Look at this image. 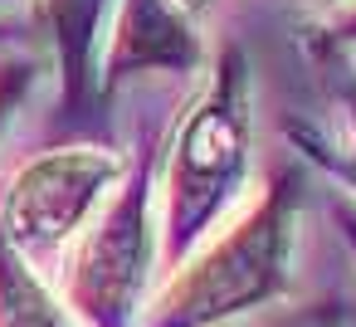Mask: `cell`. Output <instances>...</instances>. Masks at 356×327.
<instances>
[{"label":"cell","instance_id":"obj_2","mask_svg":"<svg viewBox=\"0 0 356 327\" xmlns=\"http://www.w3.org/2000/svg\"><path fill=\"white\" fill-rule=\"evenodd\" d=\"M288 244H293V196L288 186L264 191L259 205L225 230L215 244H205L191 264H181L161 298L142 308V327H215L234 312H249L268 303L283 288L288 273Z\"/></svg>","mask_w":356,"mask_h":327},{"label":"cell","instance_id":"obj_1","mask_svg":"<svg viewBox=\"0 0 356 327\" xmlns=\"http://www.w3.org/2000/svg\"><path fill=\"white\" fill-rule=\"evenodd\" d=\"M244 161H249V79H244V59L225 54L220 69L195 93V103L186 108L166 152L161 249L171 264H181L225 215L229 196L244 181Z\"/></svg>","mask_w":356,"mask_h":327},{"label":"cell","instance_id":"obj_10","mask_svg":"<svg viewBox=\"0 0 356 327\" xmlns=\"http://www.w3.org/2000/svg\"><path fill=\"white\" fill-rule=\"evenodd\" d=\"M346 108H351V147H356V93L346 98Z\"/></svg>","mask_w":356,"mask_h":327},{"label":"cell","instance_id":"obj_12","mask_svg":"<svg viewBox=\"0 0 356 327\" xmlns=\"http://www.w3.org/2000/svg\"><path fill=\"white\" fill-rule=\"evenodd\" d=\"M346 35H356V15H351V20H346Z\"/></svg>","mask_w":356,"mask_h":327},{"label":"cell","instance_id":"obj_6","mask_svg":"<svg viewBox=\"0 0 356 327\" xmlns=\"http://www.w3.org/2000/svg\"><path fill=\"white\" fill-rule=\"evenodd\" d=\"M49 10V30L59 45V69H64V88L69 98H79L93 79V54L98 40L113 30L118 0H44Z\"/></svg>","mask_w":356,"mask_h":327},{"label":"cell","instance_id":"obj_7","mask_svg":"<svg viewBox=\"0 0 356 327\" xmlns=\"http://www.w3.org/2000/svg\"><path fill=\"white\" fill-rule=\"evenodd\" d=\"M0 327H79V317L35 278V264L0 239Z\"/></svg>","mask_w":356,"mask_h":327},{"label":"cell","instance_id":"obj_9","mask_svg":"<svg viewBox=\"0 0 356 327\" xmlns=\"http://www.w3.org/2000/svg\"><path fill=\"white\" fill-rule=\"evenodd\" d=\"M337 220H341V234H346V244L356 249V215H351V210H337Z\"/></svg>","mask_w":356,"mask_h":327},{"label":"cell","instance_id":"obj_11","mask_svg":"<svg viewBox=\"0 0 356 327\" xmlns=\"http://www.w3.org/2000/svg\"><path fill=\"white\" fill-rule=\"evenodd\" d=\"M176 6H181V10H191V6H200V0H176Z\"/></svg>","mask_w":356,"mask_h":327},{"label":"cell","instance_id":"obj_13","mask_svg":"<svg viewBox=\"0 0 356 327\" xmlns=\"http://www.w3.org/2000/svg\"><path fill=\"white\" fill-rule=\"evenodd\" d=\"M0 6H6V0H0Z\"/></svg>","mask_w":356,"mask_h":327},{"label":"cell","instance_id":"obj_4","mask_svg":"<svg viewBox=\"0 0 356 327\" xmlns=\"http://www.w3.org/2000/svg\"><path fill=\"white\" fill-rule=\"evenodd\" d=\"M118 171V157L103 147H59L49 157L25 161L0 200V239L30 264L64 249L103 205V186Z\"/></svg>","mask_w":356,"mask_h":327},{"label":"cell","instance_id":"obj_3","mask_svg":"<svg viewBox=\"0 0 356 327\" xmlns=\"http://www.w3.org/2000/svg\"><path fill=\"white\" fill-rule=\"evenodd\" d=\"M156 264L152 220V166L142 161L122 191H113L98 215L74 234L64 259V308L88 327H132Z\"/></svg>","mask_w":356,"mask_h":327},{"label":"cell","instance_id":"obj_8","mask_svg":"<svg viewBox=\"0 0 356 327\" xmlns=\"http://www.w3.org/2000/svg\"><path fill=\"white\" fill-rule=\"evenodd\" d=\"M25 83H30V59L0 54V118H6V108H15V98H20Z\"/></svg>","mask_w":356,"mask_h":327},{"label":"cell","instance_id":"obj_5","mask_svg":"<svg viewBox=\"0 0 356 327\" xmlns=\"http://www.w3.org/2000/svg\"><path fill=\"white\" fill-rule=\"evenodd\" d=\"M108 35V79H127L142 69H191L200 59L195 30L176 0H118Z\"/></svg>","mask_w":356,"mask_h":327}]
</instances>
